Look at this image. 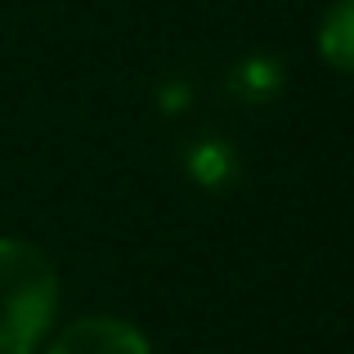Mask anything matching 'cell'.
Masks as SVG:
<instances>
[{
  "label": "cell",
  "instance_id": "6da1fadb",
  "mask_svg": "<svg viewBox=\"0 0 354 354\" xmlns=\"http://www.w3.org/2000/svg\"><path fill=\"white\" fill-rule=\"evenodd\" d=\"M59 269L36 242L0 238V354H36L59 319Z\"/></svg>",
  "mask_w": 354,
  "mask_h": 354
},
{
  "label": "cell",
  "instance_id": "7a4b0ae2",
  "mask_svg": "<svg viewBox=\"0 0 354 354\" xmlns=\"http://www.w3.org/2000/svg\"><path fill=\"white\" fill-rule=\"evenodd\" d=\"M45 354H153L148 337L117 314H81L50 337Z\"/></svg>",
  "mask_w": 354,
  "mask_h": 354
},
{
  "label": "cell",
  "instance_id": "3957f363",
  "mask_svg": "<svg viewBox=\"0 0 354 354\" xmlns=\"http://www.w3.org/2000/svg\"><path fill=\"white\" fill-rule=\"evenodd\" d=\"M319 54L328 68L354 77V0H337L319 23Z\"/></svg>",
  "mask_w": 354,
  "mask_h": 354
}]
</instances>
